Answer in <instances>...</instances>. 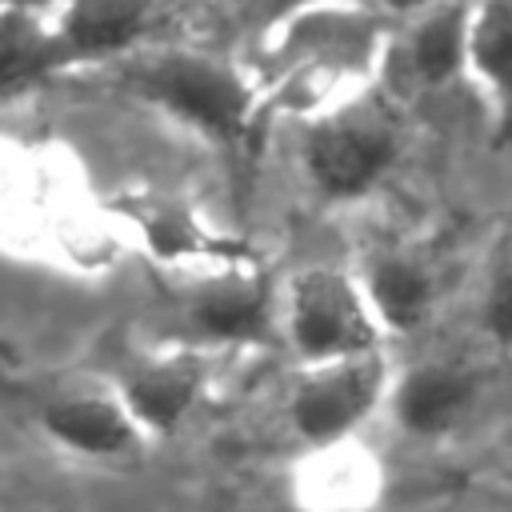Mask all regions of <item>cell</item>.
Instances as JSON below:
<instances>
[{
	"instance_id": "1",
	"label": "cell",
	"mask_w": 512,
	"mask_h": 512,
	"mask_svg": "<svg viewBox=\"0 0 512 512\" xmlns=\"http://www.w3.org/2000/svg\"><path fill=\"white\" fill-rule=\"evenodd\" d=\"M124 88L144 96L148 104L168 108L184 124H196L208 136L232 140L244 132L256 108V88L248 72H240L232 60L192 48V44H144L120 60Z\"/></svg>"
},
{
	"instance_id": "2",
	"label": "cell",
	"mask_w": 512,
	"mask_h": 512,
	"mask_svg": "<svg viewBox=\"0 0 512 512\" xmlns=\"http://www.w3.org/2000/svg\"><path fill=\"white\" fill-rule=\"evenodd\" d=\"M396 160V124L368 104H340L316 116L304 140V164L328 196L368 192Z\"/></svg>"
},
{
	"instance_id": "3",
	"label": "cell",
	"mask_w": 512,
	"mask_h": 512,
	"mask_svg": "<svg viewBox=\"0 0 512 512\" xmlns=\"http://www.w3.org/2000/svg\"><path fill=\"white\" fill-rule=\"evenodd\" d=\"M288 332L312 364H324L372 352L380 324L356 280L336 268H308L288 292Z\"/></svg>"
},
{
	"instance_id": "4",
	"label": "cell",
	"mask_w": 512,
	"mask_h": 512,
	"mask_svg": "<svg viewBox=\"0 0 512 512\" xmlns=\"http://www.w3.org/2000/svg\"><path fill=\"white\" fill-rule=\"evenodd\" d=\"M172 0H56L48 28L60 64H112L148 44Z\"/></svg>"
},
{
	"instance_id": "5",
	"label": "cell",
	"mask_w": 512,
	"mask_h": 512,
	"mask_svg": "<svg viewBox=\"0 0 512 512\" xmlns=\"http://www.w3.org/2000/svg\"><path fill=\"white\" fill-rule=\"evenodd\" d=\"M380 388H384V364L372 352L324 360L292 392V424L300 428V436L316 444L340 440L376 408Z\"/></svg>"
},
{
	"instance_id": "6",
	"label": "cell",
	"mask_w": 512,
	"mask_h": 512,
	"mask_svg": "<svg viewBox=\"0 0 512 512\" xmlns=\"http://www.w3.org/2000/svg\"><path fill=\"white\" fill-rule=\"evenodd\" d=\"M468 0H436L400 24V64L420 88H444L464 76Z\"/></svg>"
},
{
	"instance_id": "7",
	"label": "cell",
	"mask_w": 512,
	"mask_h": 512,
	"mask_svg": "<svg viewBox=\"0 0 512 512\" xmlns=\"http://www.w3.org/2000/svg\"><path fill=\"white\" fill-rule=\"evenodd\" d=\"M512 64V0H468L464 16V76L504 112Z\"/></svg>"
},
{
	"instance_id": "8",
	"label": "cell",
	"mask_w": 512,
	"mask_h": 512,
	"mask_svg": "<svg viewBox=\"0 0 512 512\" xmlns=\"http://www.w3.org/2000/svg\"><path fill=\"white\" fill-rule=\"evenodd\" d=\"M192 324L208 340L248 344L264 340L272 328V304L268 288L260 280H220L192 296Z\"/></svg>"
},
{
	"instance_id": "9",
	"label": "cell",
	"mask_w": 512,
	"mask_h": 512,
	"mask_svg": "<svg viewBox=\"0 0 512 512\" xmlns=\"http://www.w3.org/2000/svg\"><path fill=\"white\" fill-rule=\"evenodd\" d=\"M44 424L60 444H72L88 456L128 452L136 440V424L120 400L108 396H72L44 408Z\"/></svg>"
},
{
	"instance_id": "10",
	"label": "cell",
	"mask_w": 512,
	"mask_h": 512,
	"mask_svg": "<svg viewBox=\"0 0 512 512\" xmlns=\"http://www.w3.org/2000/svg\"><path fill=\"white\" fill-rule=\"evenodd\" d=\"M472 400V380L448 364H424L396 388V416L408 432H444Z\"/></svg>"
},
{
	"instance_id": "11",
	"label": "cell",
	"mask_w": 512,
	"mask_h": 512,
	"mask_svg": "<svg viewBox=\"0 0 512 512\" xmlns=\"http://www.w3.org/2000/svg\"><path fill=\"white\" fill-rule=\"evenodd\" d=\"M56 68L64 64L48 16L0 8V96L28 88L32 80H44Z\"/></svg>"
},
{
	"instance_id": "12",
	"label": "cell",
	"mask_w": 512,
	"mask_h": 512,
	"mask_svg": "<svg viewBox=\"0 0 512 512\" xmlns=\"http://www.w3.org/2000/svg\"><path fill=\"white\" fill-rule=\"evenodd\" d=\"M196 400V372L180 360H168V364H152L144 372H136L124 388V408L132 416V424L140 428H176L180 416L188 412V404Z\"/></svg>"
},
{
	"instance_id": "13",
	"label": "cell",
	"mask_w": 512,
	"mask_h": 512,
	"mask_svg": "<svg viewBox=\"0 0 512 512\" xmlns=\"http://www.w3.org/2000/svg\"><path fill=\"white\" fill-rule=\"evenodd\" d=\"M364 300H368L376 324L412 328L424 316L428 300H432V284H428V276L416 260L384 256V260L372 264V272L364 280Z\"/></svg>"
},
{
	"instance_id": "14",
	"label": "cell",
	"mask_w": 512,
	"mask_h": 512,
	"mask_svg": "<svg viewBox=\"0 0 512 512\" xmlns=\"http://www.w3.org/2000/svg\"><path fill=\"white\" fill-rule=\"evenodd\" d=\"M316 4H332V0H224L228 12H236L244 24L260 28V32H272L276 24L316 8Z\"/></svg>"
},
{
	"instance_id": "15",
	"label": "cell",
	"mask_w": 512,
	"mask_h": 512,
	"mask_svg": "<svg viewBox=\"0 0 512 512\" xmlns=\"http://www.w3.org/2000/svg\"><path fill=\"white\" fill-rule=\"evenodd\" d=\"M364 12H372L380 24L384 20H392V24H404V20H412L416 12H424L428 4H436V0H356Z\"/></svg>"
},
{
	"instance_id": "16",
	"label": "cell",
	"mask_w": 512,
	"mask_h": 512,
	"mask_svg": "<svg viewBox=\"0 0 512 512\" xmlns=\"http://www.w3.org/2000/svg\"><path fill=\"white\" fill-rule=\"evenodd\" d=\"M488 324L492 332L504 340L508 336V276L500 272L496 284H492V296H488Z\"/></svg>"
},
{
	"instance_id": "17",
	"label": "cell",
	"mask_w": 512,
	"mask_h": 512,
	"mask_svg": "<svg viewBox=\"0 0 512 512\" xmlns=\"http://www.w3.org/2000/svg\"><path fill=\"white\" fill-rule=\"evenodd\" d=\"M56 0H0V8H12V12H36V16H48Z\"/></svg>"
}]
</instances>
